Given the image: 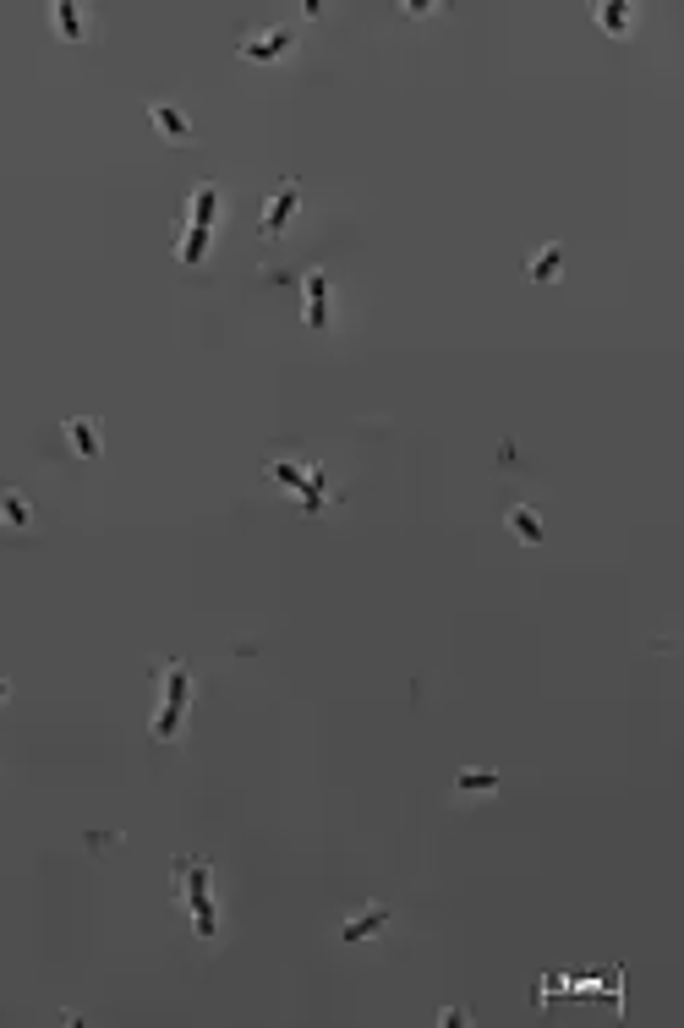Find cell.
Segmentation results:
<instances>
[{"label":"cell","instance_id":"4","mask_svg":"<svg viewBox=\"0 0 684 1028\" xmlns=\"http://www.w3.org/2000/svg\"><path fill=\"white\" fill-rule=\"evenodd\" d=\"M241 50V61H258V66H269V61H285V55L296 50V28H258V33H247V39L236 44Z\"/></svg>","mask_w":684,"mask_h":1028},{"label":"cell","instance_id":"13","mask_svg":"<svg viewBox=\"0 0 684 1028\" xmlns=\"http://www.w3.org/2000/svg\"><path fill=\"white\" fill-rule=\"evenodd\" d=\"M504 525H509V531H515V536H520V542H526V547H542V536H548V531H542V520H537V509H531V504H509Z\"/></svg>","mask_w":684,"mask_h":1028},{"label":"cell","instance_id":"9","mask_svg":"<svg viewBox=\"0 0 684 1028\" xmlns=\"http://www.w3.org/2000/svg\"><path fill=\"white\" fill-rule=\"evenodd\" d=\"M66 443H72V454L77 460H99V422L94 416H72V422H66Z\"/></svg>","mask_w":684,"mask_h":1028},{"label":"cell","instance_id":"1","mask_svg":"<svg viewBox=\"0 0 684 1028\" xmlns=\"http://www.w3.org/2000/svg\"><path fill=\"white\" fill-rule=\"evenodd\" d=\"M170 875H176V897H181V908L192 914V930L203 941H219V908H214V892H208V859H197V854H181V859H170Z\"/></svg>","mask_w":684,"mask_h":1028},{"label":"cell","instance_id":"2","mask_svg":"<svg viewBox=\"0 0 684 1028\" xmlns=\"http://www.w3.org/2000/svg\"><path fill=\"white\" fill-rule=\"evenodd\" d=\"M159 711H154V739L170 744L181 733V717H187V700H192V668L181 657L159 662Z\"/></svg>","mask_w":684,"mask_h":1028},{"label":"cell","instance_id":"10","mask_svg":"<svg viewBox=\"0 0 684 1028\" xmlns=\"http://www.w3.org/2000/svg\"><path fill=\"white\" fill-rule=\"evenodd\" d=\"M148 121H154V126H159V132H165V137H170V143H192V121H187V115H181V110H176V104H165V99H154V104H148Z\"/></svg>","mask_w":684,"mask_h":1028},{"label":"cell","instance_id":"3","mask_svg":"<svg viewBox=\"0 0 684 1028\" xmlns=\"http://www.w3.org/2000/svg\"><path fill=\"white\" fill-rule=\"evenodd\" d=\"M263 476L280 487H296L301 493V509L307 514H323V471L318 465H291V460H269L263 465Z\"/></svg>","mask_w":684,"mask_h":1028},{"label":"cell","instance_id":"19","mask_svg":"<svg viewBox=\"0 0 684 1028\" xmlns=\"http://www.w3.org/2000/svg\"><path fill=\"white\" fill-rule=\"evenodd\" d=\"M400 11H405V17H433L438 6H433V0H411V6H400Z\"/></svg>","mask_w":684,"mask_h":1028},{"label":"cell","instance_id":"17","mask_svg":"<svg viewBox=\"0 0 684 1028\" xmlns=\"http://www.w3.org/2000/svg\"><path fill=\"white\" fill-rule=\"evenodd\" d=\"M208 236H214V230H197V225H187V236H181V247H176V257L187 268H197L208 257Z\"/></svg>","mask_w":684,"mask_h":1028},{"label":"cell","instance_id":"12","mask_svg":"<svg viewBox=\"0 0 684 1028\" xmlns=\"http://www.w3.org/2000/svg\"><path fill=\"white\" fill-rule=\"evenodd\" d=\"M526 274L537 279V285H553V279L564 274V247H559V241H548V247H537V252H531Z\"/></svg>","mask_w":684,"mask_h":1028},{"label":"cell","instance_id":"16","mask_svg":"<svg viewBox=\"0 0 684 1028\" xmlns=\"http://www.w3.org/2000/svg\"><path fill=\"white\" fill-rule=\"evenodd\" d=\"M214 219H219V186L203 181V186L192 192V225H197V230H214Z\"/></svg>","mask_w":684,"mask_h":1028},{"label":"cell","instance_id":"15","mask_svg":"<svg viewBox=\"0 0 684 1028\" xmlns=\"http://www.w3.org/2000/svg\"><path fill=\"white\" fill-rule=\"evenodd\" d=\"M0 525H6V531H28L33 525V504L17 493V487H0Z\"/></svg>","mask_w":684,"mask_h":1028},{"label":"cell","instance_id":"18","mask_svg":"<svg viewBox=\"0 0 684 1028\" xmlns=\"http://www.w3.org/2000/svg\"><path fill=\"white\" fill-rule=\"evenodd\" d=\"M438 1023H444V1028H460V1023H471V1012H466V1007H444V1012H438Z\"/></svg>","mask_w":684,"mask_h":1028},{"label":"cell","instance_id":"7","mask_svg":"<svg viewBox=\"0 0 684 1028\" xmlns=\"http://www.w3.org/2000/svg\"><path fill=\"white\" fill-rule=\"evenodd\" d=\"M635 17H641V11H635L630 0H602V6H591V22H597L602 33H613V39H630Z\"/></svg>","mask_w":684,"mask_h":1028},{"label":"cell","instance_id":"5","mask_svg":"<svg viewBox=\"0 0 684 1028\" xmlns=\"http://www.w3.org/2000/svg\"><path fill=\"white\" fill-rule=\"evenodd\" d=\"M296 203H301V181L291 175V181H280V192L263 203V219H258V236L263 241H274V236H285V225L296 219Z\"/></svg>","mask_w":684,"mask_h":1028},{"label":"cell","instance_id":"11","mask_svg":"<svg viewBox=\"0 0 684 1028\" xmlns=\"http://www.w3.org/2000/svg\"><path fill=\"white\" fill-rule=\"evenodd\" d=\"M455 793L460 799H488V793H498V771L493 766H466L455 777Z\"/></svg>","mask_w":684,"mask_h":1028},{"label":"cell","instance_id":"6","mask_svg":"<svg viewBox=\"0 0 684 1028\" xmlns=\"http://www.w3.org/2000/svg\"><path fill=\"white\" fill-rule=\"evenodd\" d=\"M301 296H307L301 323H307L312 334H323V329H329V274H318V268H312V274L301 279Z\"/></svg>","mask_w":684,"mask_h":1028},{"label":"cell","instance_id":"8","mask_svg":"<svg viewBox=\"0 0 684 1028\" xmlns=\"http://www.w3.org/2000/svg\"><path fill=\"white\" fill-rule=\"evenodd\" d=\"M389 919H394L389 908H384V903H373V908H367V914L345 919V925H340V941H345V946H362V941H373L378 930H389Z\"/></svg>","mask_w":684,"mask_h":1028},{"label":"cell","instance_id":"14","mask_svg":"<svg viewBox=\"0 0 684 1028\" xmlns=\"http://www.w3.org/2000/svg\"><path fill=\"white\" fill-rule=\"evenodd\" d=\"M50 22H55V33H61L66 44H83V39H88L83 6H72V0H55V6H50Z\"/></svg>","mask_w":684,"mask_h":1028}]
</instances>
